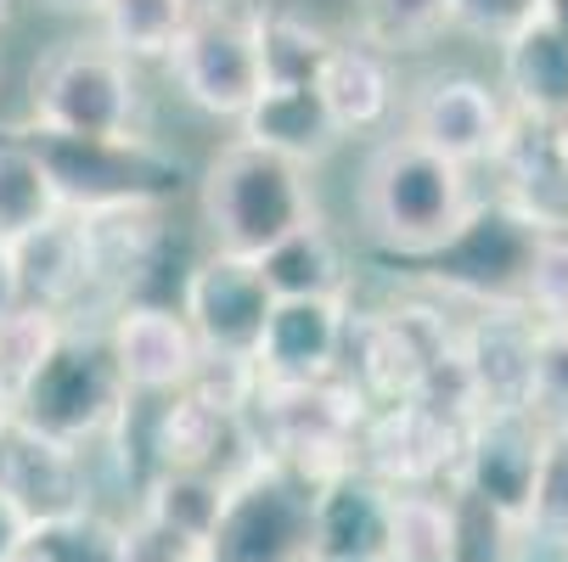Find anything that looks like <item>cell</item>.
<instances>
[{
    "label": "cell",
    "mask_w": 568,
    "mask_h": 562,
    "mask_svg": "<svg viewBox=\"0 0 568 562\" xmlns=\"http://www.w3.org/2000/svg\"><path fill=\"white\" fill-rule=\"evenodd\" d=\"M467 208H473L467 170L428 152L423 141L394 135L372 152L366 181H361V219L388 254L428 259L456 236Z\"/></svg>",
    "instance_id": "cell-1"
},
{
    "label": "cell",
    "mask_w": 568,
    "mask_h": 562,
    "mask_svg": "<svg viewBox=\"0 0 568 562\" xmlns=\"http://www.w3.org/2000/svg\"><path fill=\"white\" fill-rule=\"evenodd\" d=\"M130 388L113 366L108 333L102 327H62L51 355L12 388V422L62 439L73 450H91L108 439L130 406Z\"/></svg>",
    "instance_id": "cell-2"
},
{
    "label": "cell",
    "mask_w": 568,
    "mask_h": 562,
    "mask_svg": "<svg viewBox=\"0 0 568 562\" xmlns=\"http://www.w3.org/2000/svg\"><path fill=\"white\" fill-rule=\"evenodd\" d=\"M203 219L214 231V248L260 259L315 219L310 170L236 135L203 175Z\"/></svg>",
    "instance_id": "cell-3"
},
{
    "label": "cell",
    "mask_w": 568,
    "mask_h": 562,
    "mask_svg": "<svg viewBox=\"0 0 568 562\" xmlns=\"http://www.w3.org/2000/svg\"><path fill=\"white\" fill-rule=\"evenodd\" d=\"M29 152L45 164L51 192L62 214H113V208H158L175 181L181 164L170 152H158L152 141L130 135H62L45 124L18 130Z\"/></svg>",
    "instance_id": "cell-4"
},
{
    "label": "cell",
    "mask_w": 568,
    "mask_h": 562,
    "mask_svg": "<svg viewBox=\"0 0 568 562\" xmlns=\"http://www.w3.org/2000/svg\"><path fill=\"white\" fill-rule=\"evenodd\" d=\"M372 399L349 377H321V382H260L254 388V439L265 456L298 467L310 484L355 467L361 422H366Z\"/></svg>",
    "instance_id": "cell-5"
},
{
    "label": "cell",
    "mask_w": 568,
    "mask_h": 562,
    "mask_svg": "<svg viewBox=\"0 0 568 562\" xmlns=\"http://www.w3.org/2000/svg\"><path fill=\"white\" fill-rule=\"evenodd\" d=\"M203 562H315V484L298 467L260 456L225 490Z\"/></svg>",
    "instance_id": "cell-6"
},
{
    "label": "cell",
    "mask_w": 568,
    "mask_h": 562,
    "mask_svg": "<svg viewBox=\"0 0 568 562\" xmlns=\"http://www.w3.org/2000/svg\"><path fill=\"white\" fill-rule=\"evenodd\" d=\"M260 0H192V18L175 34L170 73L192 108L214 119H242L248 102L265 91L260 68Z\"/></svg>",
    "instance_id": "cell-7"
},
{
    "label": "cell",
    "mask_w": 568,
    "mask_h": 562,
    "mask_svg": "<svg viewBox=\"0 0 568 562\" xmlns=\"http://www.w3.org/2000/svg\"><path fill=\"white\" fill-rule=\"evenodd\" d=\"M135 91L141 85L130 62L102 40L57 45L29 79L34 124L62 130V135H130L135 102H141Z\"/></svg>",
    "instance_id": "cell-8"
},
{
    "label": "cell",
    "mask_w": 568,
    "mask_h": 562,
    "mask_svg": "<svg viewBox=\"0 0 568 562\" xmlns=\"http://www.w3.org/2000/svg\"><path fill=\"white\" fill-rule=\"evenodd\" d=\"M546 450V428L524 406H496V411H473L462 422L456 467H450V490L462 507L490 512L496 523L518 529L529 512L535 490V467Z\"/></svg>",
    "instance_id": "cell-9"
},
{
    "label": "cell",
    "mask_w": 568,
    "mask_h": 562,
    "mask_svg": "<svg viewBox=\"0 0 568 562\" xmlns=\"http://www.w3.org/2000/svg\"><path fill=\"white\" fill-rule=\"evenodd\" d=\"M546 231H535L518 208L496 203H473L467 219L445 248L428 254V276L484 309H524V276L535 259V243Z\"/></svg>",
    "instance_id": "cell-10"
},
{
    "label": "cell",
    "mask_w": 568,
    "mask_h": 562,
    "mask_svg": "<svg viewBox=\"0 0 568 562\" xmlns=\"http://www.w3.org/2000/svg\"><path fill=\"white\" fill-rule=\"evenodd\" d=\"M276 293L260 276V259H242L214 248L181 293V315L197 338L203 355H231V360H254L260 333H265V315H271Z\"/></svg>",
    "instance_id": "cell-11"
},
{
    "label": "cell",
    "mask_w": 568,
    "mask_h": 562,
    "mask_svg": "<svg viewBox=\"0 0 568 562\" xmlns=\"http://www.w3.org/2000/svg\"><path fill=\"white\" fill-rule=\"evenodd\" d=\"M456 445H462L456 417L423 406V399H388V406L366 411V422H361L355 467L383 478L388 490L445 484L450 467H456Z\"/></svg>",
    "instance_id": "cell-12"
},
{
    "label": "cell",
    "mask_w": 568,
    "mask_h": 562,
    "mask_svg": "<svg viewBox=\"0 0 568 562\" xmlns=\"http://www.w3.org/2000/svg\"><path fill=\"white\" fill-rule=\"evenodd\" d=\"M152 450H158V467L214 472V478H225V484H236V478L265 456V445L254 439L248 417L214 406V399H203L192 388L164 394V406H158V428H152Z\"/></svg>",
    "instance_id": "cell-13"
},
{
    "label": "cell",
    "mask_w": 568,
    "mask_h": 562,
    "mask_svg": "<svg viewBox=\"0 0 568 562\" xmlns=\"http://www.w3.org/2000/svg\"><path fill=\"white\" fill-rule=\"evenodd\" d=\"M490 164L501 170V203L535 231H568V119L507 113V135Z\"/></svg>",
    "instance_id": "cell-14"
},
{
    "label": "cell",
    "mask_w": 568,
    "mask_h": 562,
    "mask_svg": "<svg viewBox=\"0 0 568 562\" xmlns=\"http://www.w3.org/2000/svg\"><path fill=\"white\" fill-rule=\"evenodd\" d=\"M108 349H113V366L124 377V388L135 399H164V394H181L203 360L192 327L181 309H164V304H124L113 320H108Z\"/></svg>",
    "instance_id": "cell-15"
},
{
    "label": "cell",
    "mask_w": 568,
    "mask_h": 562,
    "mask_svg": "<svg viewBox=\"0 0 568 562\" xmlns=\"http://www.w3.org/2000/svg\"><path fill=\"white\" fill-rule=\"evenodd\" d=\"M344 298H276L254 349L260 382H321L344 371Z\"/></svg>",
    "instance_id": "cell-16"
},
{
    "label": "cell",
    "mask_w": 568,
    "mask_h": 562,
    "mask_svg": "<svg viewBox=\"0 0 568 562\" xmlns=\"http://www.w3.org/2000/svg\"><path fill=\"white\" fill-rule=\"evenodd\" d=\"M0 495H7L29 529L62 512L91 507V467L85 450H73L62 439H45L23 422L0 428Z\"/></svg>",
    "instance_id": "cell-17"
},
{
    "label": "cell",
    "mask_w": 568,
    "mask_h": 562,
    "mask_svg": "<svg viewBox=\"0 0 568 562\" xmlns=\"http://www.w3.org/2000/svg\"><path fill=\"white\" fill-rule=\"evenodd\" d=\"M405 135L462 170L490 164L507 135V102L490 85H478V79H434V85H423L412 96Z\"/></svg>",
    "instance_id": "cell-18"
},
{
    "label": "cell",
    "mask_w": 568,
    "mask_h": 562,
    "mask_svg": "<svg viewBox=\"0 0 568 562\" xmlns=\"http://www.w3.org/2000/svg\"><path fill=\"white\" fill-rule=\"evenodd\" d=\"M535 338H540V320H529V309H484L478 320L456 327V360L467 371L478 411L529 406Z\"/></svg>",
    "instance_id": "cell-19"
},
{
    "label": "cell",
    "mask_w": 568,
    "mask_h": 562,
    "mask_svg": "<svg viewBox=\"0 0 568 562\" xmlns=\"http://www.w3.org/2000/svg\"><path fill=\"white\" fill-rule=\"evenodd\" d=\"M7 254H12L23 304L68 315L79 298H85V287H91V248H85V225H79V214L40 219L34 231L12 236Z\"/></svg>",
    "instance_id": "cell-20"
},
{
    "label": "cell",
    "mask_w": 568,
    "mask_h": 562,
    "mask_svg": "<svg viewBox=\"0 0 568 562\" xmlns=\"http://www.w3.org/2000/svg\"><path fill=\"white\" fill-rule=\"evenodd\" d=\"M388 484L366 467H344L315 484V562H383Z\"/></svg>",
    "instance_id": "cell-21"
},
{
    "label": "cell",
    "mask_w": 568,
    "mask_h": 562,
    "mask_svg": "<svg viewBox=\"0 0 568 562\" xmlns=\"http://www.w3.org/2000/svg\"><path fill=\"white\" fill-rule=\"evenodd\" d=\"M383 562H467V507L439 484H405L388 495Z\"/></svg>",
    "instance_id": "cell-22"
},
{
    "label": "cell",
    "mask_w": 568,
    "mask_h": 562,
    "mask_svg": "<svg viewBox=\"0 0 568 562\" xmlns=\"http://www.w3.org/2000/svg\"><path fill=\"white\" fill-rule=\"evenodd\" d=\"M236 124H242V141L271 146V152L293 157V164H304V170L321 164V157L344 141L315 85H265Z\"/></svg>",
    "instance_id": "cell-23"
},
{
    "label": "cell",
    "mask_w": 568,
    "mask_h": 562,
    "mask_svg": "<svg viewBox=\"0 0 568 562\" xmlns=\"http://www.w3.org/2000/svg\"><path fill=\"white\" fill-rule=\"evenodd\" d=\"M501 91L507 113L568 119V40L546 18H535L501 45Z\"/></svg>",
    "instance_id": "cell-24"
},
{
    "label": "cell",
    "mask_w": 568,
    "mask_h": 562,
    "mask_svg": "<svg viewBox=\"0 0 568 562\" xmlns=\"http://www.w3.org/2000/svg\"><path fill=\"white\" fill-rule=\"evenodd\" d=\"M315 91L327 102L338 135H355V130H377L394 108V79H388V57L361 45V40H333L327 62L315 73Z\"/></svg>",
    "instance_id": "cell-25"
},
{
    "label": "cell",
    "mask_w": 568,
    "mask_h": 562,
    "mask_svg": "<svg viewBox=\"0 0 568 562\" xmlns=\"http://www.w3.org/2000/svg\"><path fill=\"white\" fill-rule=\"evenodd\" d=\"M260 276L276 298H344V287H349L344 254H338L333 236L321 231V219L298 225L271 254H260Z\"/></svg>",
    "instance_id": "cell-26"
},
{
    "label": "cell",
    "mask_w": 568,
    "mask_h": 562,
    "mask_svg": "<svg viewBox=\"0 0 568 562\" xmlns=\"http://www.w3.org/2000/svg\"><path fill=\"white\" fill-rule=\"evenodd\" d=\"M225 478L214 472H192V467H158L146 484H141V507L146 518H158L164 529H175L181 540L203 545L209 529L220 523V507H225Z\"/></svg>",
    "instance_id": "cell-27"
},
{
    "label": "cell",
    "mask_w": 568,
    "mask_h": 562,
    "mask_svg": "<svg viewBox=\"0 0 568 562\" xmlns=\"http://www.w3.org/2000/svg\"><path fill=\"white\" fill-rule=\"evenodd\" d=\"M186 18H192V0H97L102 45H113L124 62L164 57L186 29Z\"/></svg>",
    "instance_id": "cell-28"
},
{
    "label": "cell",
    "mask_w": 568,
    "mask_h": 562,
    "mask_svg": "<svg viewBox=\"0 0 568 562\" xmlns=\"http://www.w3.org/2000/svg\"><path fill=\"white\" fill-rule=\"evenodd\" d=\"M51 214H62V203L51 192L45 164L29 152V141L18 130H7V135H0V243L34 231Z\"/></svg>",
    "instance_id": "cell-29"
},
{
    "label": "cell",
    "mask_w": 568,
    "mask_h": 562,
    "mask_svg": "<svg viewBox=\"0 0 568 562\" xmlns=\"http://www.w3.org/2000/svg\"><path fill=\"white\" fill-rule=\"evenodd\" d=\"M450 29L445 0H355V40L399 57V51H423Z\"/></svg>",
    "instance_id": "cell-30"
},
{
    "label": "cell",
    "mask_w": 568,
    "mask_h": 562,
    "mask_svg": "<svg viewBox=\"0 0 568 562\" xmlns=\"http://www.w3.org/2000/svg\"><path fill=\"white\" fill-rule=\"evenodd\" d=\"M29 545L45 562H124V523L97 507H79V512L34 523Z\"/></svg>",
    "instance_id": "cell-31"
},
{
    "label": "cell",
    "mask_w": 568,
    "mask_h": 562,
    "mask_svg": "<svg viewBox=\"0 0 568 562\" xmlns=\"http://www.w3.org/2000/svg\"><path fill=\"white\" fill-rule=\"evenodd\" d=\"M333 40L315 23L293 18V12H265L260 18V68L265 85H315L321 62H327Z\"/></svg>",
    "instance_id": "cell-32"
},
{
    "label": "cell",
    "mask_w": 568,
    "mask_h": 562,
    "mask_svg": "<svg viewBox=\"0 0 568 562\" xmlns=\"http://www.w3.org/2000/svg\"><path fill=\"white\" fill-rule=\"evenodd\" d=\"M62 327H68V315L40 309V304H18L7 320H0V382L18 388L51 355V344L62 338Z\"/></svg>",
    "instance_id": "cell-33"
},
{
    "label": "cell",
    "mask_w": 568,
    "mask_h": 562,
    "mask_svg": "<svg viewBox=\"0 0 568 562\" xmlns=\"http://www.w3.org/2000/svg\"><path fill=\"white\" fill-rule=\"evenodd\" d=\"M546 433H568V327H540L535 338V377H529V406Z\"/></svg>",
    "instance_id": "cell-34"
},
{
    "label": "cell",
    "mask_w": 568,
    "mask_h": 562,
    "mask_svg": "<svg viewBox=\"0 0 568 562\" xmlns=\"http://www.w3.org/2000/svg\"><path fill=\"white\" fill-rule=\"evenodd\" d=\"M524 309L540 327H568V231H546L524 276Z\"/></svg>",
    "instance_id": "cell-35"
},
{
    "label": "cell",
    "mask_w": 568,
    "mask_h": 562,
    "mask_svg": "<svg viewBox=\"0 0 568 562\" xmlns=\"http://www.w3.org/2000/svg\"><path fill=\"white\" fill-rule=\"evenodd\" d=\"M524 523L551 534V540H568V433H546Z\"/></svg>",
    "instance_id": "cell-36"
},
{
    "label": "cell",
    "mask_w": 568,
    "mask_h": 562,
    "mask_svg": "<svg viewBox=\"0 0 568 562\" xmlns=\"http://www.w3.org/2000/svg\"><path fill=\"white\" fill-rule=\"evenodd\" d=\"M445 7H450V29L507 45L518 29H529L546 12V0H445Z\"/></svg>",
    "instance_id": "cell-37"
},
{
    "label": "cell",
    "mask_w": 568,
    "mask_h": 562,
    "mask_svg": "<svg viewBox=\"0 0 568 562\" xmlns=\"http://www.w3.org/2000/svg\"><path fill=\"white\" fill-rule=\"evenodd\" d=\"M124 562H203V545H192L175 529H164L158 518L135 512L124 523Z\"/></svg>",
    "instance_id": "cell-38"
},
{
    "label": "cell",
    "mask_w": 568,
    "mask_h": 562,
    "mask_svg": "<svg viewBox=\"0 0 568 562\" xmlns=\"http://www.w3.org/2000/svg\"><path fill=\"white\" fill-rule=\"evenodd\" d=\"M23 540H29V518H23V512L7 501V495H0V562H7V556H12Z\"/></svg>",
    "instance_id": "cell-39"
},
{
    "label": "cell",
    "mask_w": 568,
    "mask_h": 562,
    "mask_svg": "<svg viewBox=\"0 0 568 562\" xmlns=\"http://www.w3.org/2000/svg\"><path fill=\"white\" fill-rule=\"evenodd\" d=\"M18 304H23V293H18V270H12V254H7V243H0V320H7Z\"/></svg>",
    "instance_id": "cell-40"
},
{
    "label": "cell",
    "mask_w": 568,
    "mask_h": 562,
    "mask_svg": "<svg viewBox=\"0 0 568 562\" xmlns=\"http://www.w3.org/2000/svg\"><path fill=\"white\" fill-rule=\"evenodd\" d=\"M540 18H546V23H551V29L568 40V0H546V12H540Z\"/></svg>",
    "instance_id": "cell-41"
},
{
    "label": "cell",
    "mask_w": 568,
    "mask_h": 562,
    "mask_svg": "<svg viewBox=\"0 0 568 562\" xmlns=\"http://www.w3.org/2000/svg\"><path fill=\"white\" fill-rule=\"evenodd\" d=\"M51 12H97V0H40Z\"/></svg>",
    "instance_id": "cell-42"
},
{
    "label": "cell",
    "mask_w": 568,
    "mask_h": 562,
    "mask_svg": "<svg viewBox=\"0 0 568 562\" xmlns=\"http://www.w3.org/2000/svg\"><path fill=\"white\" fill-rule=\"evenodd\" d=\"M7 422H12V388L0 382V428H7Z\"/></svg>",
    "instance_id": "cell-43"
},
{
    "label": "cell",
    "mask_w": 568,
    "mask_h": 562,
    "mask_svg": "<svg viewBox=\"0 0 568 562\" xmlns=\"http://www.w3.org/2000/svg\"><path fill=\"white\" fill-rule=\"evenodd\" d=\"M7 562H45V556H40V551H34V545H29V540H23V545H18V551H12V556H7Z\"/></svg>",
    "instance_id": "cell-44"
},
{
    "label": "cell",
    "mask_w": 568,
    "mask_h": 562,
    "mask_svg": "<svg viewBox=\"0 0 568 562\" xmlns=\"http://www.w3.org/2000/svg\"><path fill=\"white\" fill-rule=\"evenodd\" d=\"M7 12H12V0H0V18H7Z\"/></svg>",
    "instance_id": "cell-45"
},
{
    "label": "cell",
    "mask_w": 568,
    "mask_h": 562,
    "mask_svg": "<svg viewBox=\"0 0 568 562\" xmlns=\"http://www.w3.org/2000/svg\"><path fill=\"white\" fill-rule=\"evenodd\" d=\"M366 562H377V556H366Z\"/></svg>",
    "instance_id": "cell-46"
}]
</instances>
